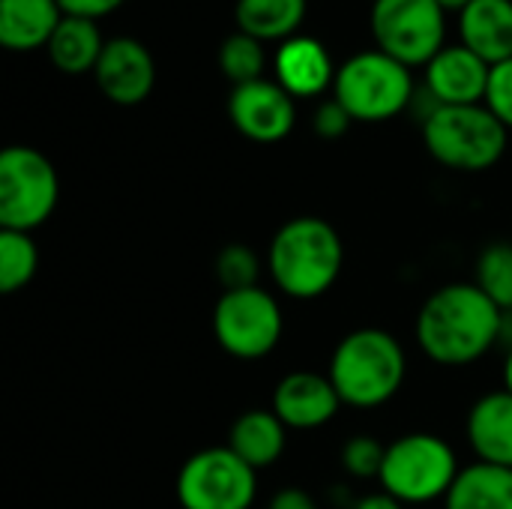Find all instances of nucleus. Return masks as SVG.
Here are the masks:
<instances>
[{
    "label": "nucleus",
    "mask_w": 512,
    "mask_h": 509,
    "mask_svg": "<svg viewBox=\"0 0 512 509\" xmlns=\"http://www.w3.org/2000/svg\"><path fill=\"white\" fill-rule=\"evenodd\" d=\"M507 129H512V57L492 66L489 75V90H486V102H483Z\"/></svg>",
    "instance_id": "28"
},
{
    "label": "nucleus",
    "mask_w": 512,
    "mask_h": 509,
    "mask_svg": "<svg viewBox=\"0 0 512 509\" xmlns=\"http://www.w3.org/2000/svg\"><path fill=\"white\" fill-rule=\"evenodd\" d=\"M504 390L512 393V348L510 354H507V363H504Z\"/></svg>",
    "instance_id": "34"
},
{
    "label": "nucleus",
    "mask_w": 512,
    "mask_h": 509,
    "mask_svg": "<svg viewBox=\"0 0 512 509\" xmlns=\"http://www.w3.org/2000/svg\"><path fill=\"white\" fill-rule=\"evenodd\" d=\"M228 117L243 138L255 144H276L291 135L297 123V105L279 81L261 78L231 90Z\"/></svg>",
    "instance_id": "11"
},
{
    "label": "nucleus",
    "mask_w": 512,
    "mask_h": 509,
    "mask_svg": "<svg viewBox=\"0 0 512 509\" xmlns=\"http://www.w3.org/2000/svg\"><path fill=\"white\" fill-rule=\"evenodd\" d=\"M288 426L273 414V411H264V408H252L246 414H240L234 423H231V432H228V447L255 471H264V468H273L282 453H285V444H288Z\"/></svg>",
    "instance_id": "19"
},
{
    "label": "nucleus",
    "mask_w": 512,
    "mask_h": 509,
    "mask_svg": "<svg viewBox=\"0 0 512 509\" xmlns=\"http://www.w3.org/2000/svg\"><path fill=\"white\" fill-rule=\"evenodd\" d=\"M510 129L486 105H438L423 120L429 156L450 171H489L501 162Z\"/></svg>",
    "instance_id": "4"
},
{
    "label": "nucleus",
    "mask_w": 512,
    "mask_h": 509,
    "mask_svg": "<svg viewBox=\"0 0 512 509\" xmlns=\"http://www.w3.org/2000/svg\"><path fill=\"white\" fill-rule=\"evenodd\" d=\"M93 75H96L99 90L114 105H138L153 93L156 63H153V54L138 39L114 36L105 42Z\"/></svg>",
    "instance_id": "12"
},
{
    "label": "nucleus",
    "mask_w": 512,
    "mask_h": 509,
    "mask_svg": "<svg viewBox=\"0 0 512 509\" xmlns=\"http://www.w3.org/2000/svg\"><path fill=\"white\" fill-rule=\"evenodd\" d=\"M384 453L387 447L372 438V435H354L342 447V468L354 480H378L384 468Z\"/></svg>",
    "instance_id": "27"
},
{
    "label": "nucleus",
    "mask_w": 512,
    "mask_h": 509,
    "mask_svg": "<svg viewBox=\"0 0 512 509\" xmlns=\"http://www.w3.org/2000/svg\"><path fill=\"white\" fill-rule=\"evenodd\" d=\"M351 123H354V117L342 108L339 99H327V102H321L318 111H315V132H318L324 141L342 138V135L351 129Z\"/></svg>",
    "instance_id": "29"
},
{
    "label": "nucleus",
    "mask_w": 512,
    "mask_h": 509,
    "mask_svg": "<svg viewBox=\"0 0 512 509\" xmlns=\"http://www.w3.org/2000/svg\"><path fill=\"white\" fill-rule=\"evenodd\" d=\"M258 471L228 444L192 453L177 474V504L183 509H252Z\"/></svg>",
    "instance_id": "9"
},
{
    "label": "nucleus",
    "mask_w": 512,
    "mask_h": 509,
    "mask_svg": "<svg viewBox=\"0 0 512 509\" xmlns=\"http://www.w3.org/2000/svg\"><path fill=\"white\" fill-rule=\"evenodd\" d=\"M351 509H408L405 504H399L396 498H390L387 492H375V495H366L360 501H354Z\"/></svg>",
    "instance_id": "32"
},
{
    "label": "nucleus",
    "mask_w": 512,
    "mask_h": 509,
    "mask_svg": "<svg viewBox=\"0 0 512 509\" xmlns=\"http://www.w3.org/2000/svg\"><path fill=\"white\" fill-rule=\"evenodd\" d=\"M342 399L330 381V375L318 372H288L276 390H273V405L270 411L294 432H312L327 426L339 411Z\"/></svg>",
    "instance_id": "13"
},
{
    "label": "nucleus",
    "mask_w": 512,
    "mask_h": 509,
    "mask_svg": "<svg viewBox=\"0 0 512 509\" xmlns=\"http://www.w3.org/2000/svg\"><path fill=\"white\" fill-rule=\"evenodd\" d=\"M507 312H512V306H510V309H507Z\"/></svg>",
    "instance_id": "35"
},
{
    "label": "nucleus",
    "mask_w": 512,
    "mask_h": 509,
    "mask_svg": "<svg viewBox=\"0 0 512 509\" xmlns=\"http://www.w3.org/2000/svg\"><path fill=\"white\" fill-rule=\"evenodd\" d=\"M276 81L294 99L321 96L336 84V69L330 51L315 36H291L276 51Z\"/></svg>",
    "instance_id": "15"
},
{
    "label": "nucleus",
    "mask_w": 512,
    "mask_h": 509,
    "mask_svg": "<svg viewBox=\"0 0 512 509\" xmlns=\"http://www.w3.org/2000/svg\"><path fill=\"white\" fill-rule=\"evenodd\" d=\"M267 509H318V501H315L306 489L291 486V489H279V492L270 498Z\"/></svg>",
    "instance_id": "31"
},
{
    "label": "nucleus",
    "mask_w": 512,
    "mask_h": 509,
    "mask_svg": "<svg viewBox=\"0 0 512 509\" xmlns=\"http://www.w3.org/2000/svg\"><path fill=\"white\" fill-rule=\"evenodd\" d=\"M504 312L512 306V243H489L477 258L474 279Z\"/></svg>",
    "instance_id": "25"
},
{
    "label": "nucleus",
    "mask_w": 512,
    "mask_h": 509,
    "mask_svg": "<svg viewBox=\"0 0 512 509\" xmlns=\"http://www.w3.org/2000/svg\"><path fill=\"white\" fill-rule=\"evenodd\" d=\"M342 405L372 411L387 405L405 384L408 357L402 342L381 327L351 330L330 357L327 369Z\"/></svg>",
    "instance_id": "3"
},
{
    "label": "nucleus",
    "mask_w": 512,
    "mask_h": 509,
    "mask_svg": "<svg viewBox=\"0 0 512 509\" xmlns=\"http://www.w3.org/2000/svg\"><path fill=\"white\" fill-rule=\"evenodd\" d=\"M264 63H267V54H264V42H258L255 36L249 33H231L222 48H219V69L222 75L240 87V84H252V81H261L264 78Z\"/></svg>",
    "instance_id": "24"
},
{
    "label": "nucleus",
    "mask_w": 512,
    "mask_h": 509,
    "mask_svg": "<svg viewBox=\"0 0 512 509\" xmlns=\"http://www.w3.org/2000/svg\"><path fill=\"white\" fill-rule=\"evenodd\" d=\"M369 21L378 51L408 69L429 66L444 51L447 15L438 0H375Z\"/></svg>",
    "instance_id": "10"
},
{
    "label": "nucleus",
    "mask_w": 512,
    "mask_h": 509,
    "mask_svg": "<svg viewBox=\"0 0 512 509\" xmlns=\"http://www.w3.org/2000/svg\"><path fill=\"white\" fill-rule=\"evenodd\" d=\"M444 509H512V471L486 462L462 468Z\"/></svg>",
    "instance_id": "20"
},
{
    "label": "nucleus",
    "mask_w": 512,
    "mask_h": 509,
    "mask_svg": "<svg viewBox=\"0 0 512 509\" xmlns=\"http://www.w3.org/2000/svg\"><path fill=\"white\" fill-rule=\"evenodd\" d=\"M285 333L279 300L261 285L222 291L213 306V336L219 348L237 360H261L276 351Z\"/></svg>",
    "instance_id": "8"
},
{
    "label": "nucleus",
    "mask_w": 512,
    "mask_h": 509,
    "mask_svg": "<svg viewBox=\"0 0 512 509\" xmlns=\"http://www.w3.org/2000/svg\"><path fill=\"white\" fill-rule=\"evenodd\" d=\"M438 3H441L444 12H447V9H459V12H462V9H465L468 3H474V0H438Z\"/></svg>",
    "instance_id": "33"
},
{
    "label": "nucleus",
    "mask_w": 512,
    "mask_h": 509,
    "mask_svg": "<svg viewBox=\"0 0 512 509\" xmlns=\"http://www.w3.org/2000/svg\"><path fill=\"white\" fill-rule=\"evenodd\" d=\"M102 48H105V39H102L96 21L63 15V21L57 24L54 36L48 42V57L60 72L84 75V72L96 69V63L102 57Z\"/></svg>",
    "instance_id": "21"
},
{
    "label": "nucleus",
    "mask_w": 512,
    "mask_h": 509,
    "mask_svg": "<svg viewBox=\"0 0 512 509\" xmlns=\"http://www.w3.org/2000/svg\"><path fill=\"white\" fill-rule=\"evenodd\" d=\"M306 0H237L234 18L240 33L255 36L258 42L291 39L303 24Z\"/></svg>",
    "instance_id": "22"
},
{
    "label": "nucleus",
    "mask_w": 512,
    "mask_h": 509,
    "mask_svg": "<svg viewBox=\"0 0 512 509\" xmlns=\"http://www.w3.org/2000/svg\"><path fill=\"white\" fill-rule=\"evenodd\" d=\"M345 243L321 216L288 219L270 240L267 270L273 285L291 300H318L342 276Z\"/></svg>",
    "instance_id": "2"
},
{
    "label": "nucleus",
    "mask_w": 512,
    "mask_h": 509,
    "mask_svg": "<svg viewBox=\"0 0 512 509\" xmlns=\"http://www.w3.org/2000/svg\"><path fill=\"white\" fill-rule=\"evenodd\" d=\"M462 45L489 66L512 57V0H474L459 12Z\"/></svg>",
    "instance_id": "17"
},
{
    "label": "nucleus",
    "mask_w": 512,
    "mask_h": 509,
    "mask_svg": "<svg viewBox=\"0 0 512 509\" xmlns=\"http://www.w3.org/2000/svg\"><path fill=\"white\" fill-rule=\"evenodd\" d=\"M456 450L432 432H411L387 444L381 468V492L405 507L444 501L459 477Z\"/></svg>",
    "instance_id": "5"
},
{
    "label": "nucleus",
    "mask_w": 512,
    "mask_h": 509,
    "mask_svg": "<svg viewBox=\"0 0 512 509\" xmlns=\"http://www.w3.org/2000/svg\"><path fill=\"white\" fill-rule=\"evenodd\" d=\"M60 21L57 0H0V45L9 51L48 48Z\"/></svg>",
    "instance_id": "18"
},
{
    "label": "nucleus",
    "mask_w": 512,
    "mask_h": 509,
    "mask_svg": "<svg viewBox=\"0 0 512 509\" xmlns=\"http://www.w3.org/2000/svg\"><path fill=\"white\" fill-rule=\"evenodd\" d=\"M414 333L432 363L462 369L504 339V309L477 282H450L426 297Z\"/></svg>",
    "instance_id": "1"
},
{
    "label": "nucleus",
    "mask_w": 512,
    "mask_h": 509,
    "mask_svg": "<svg viewBox=\"0 0 512 509\" xmlns=\"http://www.w3.org/2000/svg\"><path fill=\"white\" fill-rule=\"evenodd\" d=\"M492 66L468 45H450L426 66V93L438 105H483Z\"/></svg>",
    "instance_id": "14"
},
{
    "label": "nucleus",
    "mask_w": 512,
    "mask_h": 509,
    "mask_svg": "<svg viewBox=\"0 0 512 509\" xmlns=\"http://www.w3.org/2000/svg\"><path fill=\"white\" fill-rule=\"evenodd\" d=\"M213 273H216L222 291H243V288H255L258 285L261 261H258L252 246L228 243V246L219 249V255L213 261Z\"/></svg>",
    "instance_id": "26"
},
{
    "label": "nucleus",
    "mask_w": 512,
    "mask_h": 509,
    "mask_svg": "<svg viewBox=\"0 0 512 509\" xmlns=\"http://www.w3.org/2000/svg\"><path fill=\"white\" fill-rule=\"evenodd\" d=\"M39 270V246L27 231L0 228V291L15 294L33 282Z\"/></svg>",
    "instance_id": "23"
},
{
    "label": "nucleus",
    "mask_w": 512,
    "mask_h": 509,
    "mask_svg": "<svg viewBox=\"0 0 512 509\" xmlns=\"http://www.w3.org/2000/svg\"><path fill=\"white\" fill-rule=\"evenodd\" d=\"M60 201V180L45 153L12 144L0 153V228L33 234Z\"/></svg>",
    "instance_id": "7"
},
{
    "label": "nucleus",
    "mask_w": 512,
    "mask_h": 509,
    "mask_svg": "<svg viewBox=\"0 0 512 509\" xmlns=\"http://www.w3.org/2000/svg\"><path fill=\"white\" fill-rule=\"evenodd\" d=\"M63 15H75V18H90L99 21L105 15H111L114 9H120L126 0H57Z\"/></svg>",
    "instance_id": "30"
},
{
    "label": "nucleus",
    "mask_w": 512,
    "mask_h": 509,
    "mask_svg": "<svg viewBox=\"0 0 512 509\" xmlns=\"http://www.w3.org/2000/svg\"><path fill=\"white\" fill-rule=\"evenodd\" d=\"M342 108L354 117V123H381L393 120L414 102V78L411 69L393 60L384 51H360L348 57L333 84Z\"/></svg>",
    "instance_id": "6"
},
{
    "label": "nucleus",
    "mask_w": 512,
    "mask_h": 509,
    "mask_svg": "<svg viewBox=\"0 0 512 509\" xmlns=\"http://www.w3.org/2000/svg\"><path fill=\"white\" fill-rule=\"evenodd\" d=\"M468 444L477 456V462L510 468L512 471V393L495 390L480 396L465 423Z\"/></svg>",
    "instance_id": "16"
}]
</instances>
